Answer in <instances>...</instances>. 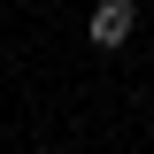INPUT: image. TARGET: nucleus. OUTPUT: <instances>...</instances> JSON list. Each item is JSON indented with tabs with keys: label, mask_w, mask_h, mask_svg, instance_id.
Returning a JSON list of instances; mask_svg holds the SVG:
<instances>
[{
	"label": "nucleus",
	"mask_w": 154,
	"mask_h": 154,
	"mask_svg": "<svg viewBox=\"0 0 154 154\" xmlns=\"http://www.w3.org/2000/svg\"><path fill=\"white\" fill-rule=\"evenodd\" d=\"M131 23H139L131 0H100V8H93V46H123V38H131Z\"/></svg>",
	"instance_id": "f257e3e1"
}]
</instances>
